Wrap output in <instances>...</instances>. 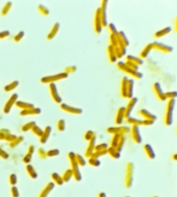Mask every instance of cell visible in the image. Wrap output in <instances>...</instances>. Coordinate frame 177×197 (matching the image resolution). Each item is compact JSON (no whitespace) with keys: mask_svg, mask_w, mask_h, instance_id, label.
<instances>
[{"mask_svg":"<svg viewBox=\"0 0 177 197\" xmlns=\"http://www.w3.org/2000/svg\"><path fill=\"white\" fill-rule=\"evenodd\" d=\"M108 1L103 0L101 3L100 7V14H101V20L103 27H106L107 26V7Z\"/></svg>","mask_w":177,"mask_h":197,"instance_id":"52a82bcc","label":"cell"},{"mask_svg":"<svg viewBox=\"0 0 177 197\" xmlns=\"http://www.w3.org/2000/svg\"><path fill=\"white\" fill-rule=\"evenodd\" d=\"M121 135H122V134H113L112 138L111 140V143H110V146L111 147H113V148H116Z\"/></svg>","mask_w":177,"mask_h":197,"instance_id":"83f0119b","label":"cell"},{"mask_svg":"<svg viewBox=\"0 0 177 197\" xmlns=\"http://www.w3.org/2000/svg\"><path fill=\"white\" fill-rule=\"evenodd\" d=\"M107 53L109 60L112 63H114L117 60L116 56L114 53V47L110 45L107 48Z\"/></svg>","mask_w":177,"mask_h":197,"instance_id":"603a6c76","label":"cell"},{"mask_svg":"<svg viewBox=\"0 0 177 197\" xmlns=\"http://www.w3.org/2000/svg\"><path fill=\"white\" fill-rule=\"evenodd\" d=\"M59 129L63 131L64 129V121L63 120H60L58 124Z\"/></svg>","mask_w":177,"mask_h":197,"instance_id":"f907efd6","label":"cell"},{"mask_svg":"<svg viewBox=\"0 0 177 197\" xmlns=\"http://www.w3.org/2000/svg\"><path fill=\"white\" fill-rule=\"evenodd\" d=\"M134 80L132 79H129L127 83V98H131L133 96V92H134Z\"/></svg>","mask_w":177,"mask_h":197,"instance_id":"cb8c5ba5","label":"cell"},{"mask_svg":"<svg viewBox=\"0 0 177 197\" xmlns=\"http://www.w3.org/2000/svg\"><path fill=\"white\" fill-rule=\"evenodd\" d=\"M75 159L79 166L84 167L85 166L86 161L80 154H75Z\"/></svg>","mask_w":177,"mask_h":197,"instance_id":"1f68e13d","label":"cell"},{"mask_svg":"<svg viewBox=\"0 0 177 197\" xmlns=\"http://www.w3.org/2000/svg\"><path fill=\"white\" fill-rule=\"evenodd\" d=\"M96 136L95 135L93 138L88 141V144L87 147L86 148L85 156L87 158H90L92 154L94 152L95 147L96 145Z\"/></svg>","mask_w":177,"mask_h":197,"instance_id":"4fadbf2b","label":"cell"},{"mask_svg":"<svg viewBox=\"0 0 177 197\" xmlns=\"http://www.w3.org/2000/svg\"><path fill=\"white\" fill-rule=\"evenodd\" d=\"M114 53H115V54H116L117 59L121 58L123 56L122 55V53L121 52L119 47L118 46L114 47Z\"/></svg>","mask_w":177,"mask_h":197,"instance_id":"ee69618b","label":"cell"},{"mask_svg":"<svg viewBox=\"0 0 177 197\" xmlns=\"http://www.w3.org/2000/svg\"><path fill=\"white\" fill-rule=\"evenodd\" d=\"M130 128L127 126L110 127L107 129V132L112 135L114 134L124 135L130 132Z\"/></svg>","mask_w":177,"mask_h":197,"instance_id":"9c48e42d","label":"cell"},{"mask_svg":"<svg viewBox=\"0 0 177 197\" xmlns=\"http://www.w3.org/2000/svg\"><path fill=\"white\" fill-rule=\"evenodd\" d=\"M12 6V3L11 2H8L6 4V6H4L2 11V15H6L9 12L11 7Z\"/></svg>","mask_w":177,"mask_h":197,"instance_id":"b9f144b4","label":"cell"},{"mask_svg":"<svg viewBox=\"0 0 177 197\" xmlns=\"http://www.w3.org/2000/svg\"><path fill=\"white\" fill-rule=\"evenodd\" d=\"M125 63V65L132 69L136 71H138V70L139 66L137 65H136V64H134V63H132L130 61H126Z\"/></svg>","mask_w":177,"mask_h":197,"instance_id":"7bdbcfd3","label":"cell"},{"mask_svg":"<svg viewBox=\"0 0 177 197\" xmlns=\"http://www.w3.org/2000/svg\"><path fill=\"white\" fill-rule=\"evenodd\" d=\"M127 123L130 124L131 125H137V126H142L143 120L135 118L134 117H129L126 119Z\"/></svg>","mask_w":177,"mask_h":197,"instance_id":"4316f807","label":"cell"},{"mask_svg":"<svg viewBox=\"0 0 177 197\" xmlns=\"http://www.w3.org/2000/svg\"><path fill=\"white\" fill-rule=\"evenodd\" d=\"M125 137L124 135H121L118 144L116 148V150L119 151V152H121V151H122V149L123 148V146L125 145Z\"/></svg>","mask_w":177,"mask_h":197,"instance_id":"f546056e","label":"cell"},{"mask_svg":"<svg viewBox=\"0 0 177 197\" xmlns=\"http://www.w3.org/2000/svg\"><path fill=\"white\" fill-rule=\"evenodd\" d=\"M69 158L72 168L71 170L73 172V177L76 181L79 182L82 180V175L80 171L79 165L77 163L75 159V154H74L72 152H70L69 154Z\"/></svg>","mask_w":177,"mask_h":197,"instance_id":"3957f363","label":"cell"},{"mask_svg":"<svg viewBox=\"0 0 177 197\" xmlns=\"http://www.w3.org/2000/svg\"><path fill=\"white\" fill-rule=\"evenodd\" d=\"M10 33L8 31H3L2 32L0 33V38L3 39L4 38L8 37L9 36Z\"/></svg>","mask_w":177,"mask_h":197,"instance_id":"681fc988","label":"cell"},{"mask_svg":"<svg viewBox=\"0 0 177 197\" xmlns=\"http://www.w3.org/2000/svg\"><path fill=\"white\" fill-rule=\"evenodd\" d=\"M94 27L95 32L96 34H100L102 30V24L100 14V8H98L95 11L94 19Z\"/></svg>","mask_w":177,"mask_h":197,"instance_id":"8992f818","label":"cell"},{"mask_svg":"<svg viewBox=\"0 0 177 197\" xmlns=\"http://www.w3.org/2000/svg\"><path fill=\"white\" fill-rule=\"evenodd\" d=\"M107 154H109L110 157L114 159H118L121 156L120 152H119L116 148H113L110 146L107 149Z\"/></svg>","mask_w":177,"mask_h":197,"instance_id":"ffe728a7","label":"cell"},{"mask_svg":"<svg viewBox=\"0 0 177 197\" xmlns=\"http://www.w3.org/2000/svg\"><path fill=\"white\" fill-rule=\"evenodd\" d=\"M76 69L77 68L76 66H69V67H68L67 68H65L64 73H66L68 74H70V73H72L75 72V71H76Z\"/></svg>","mask_w":177,"mask_h":197,"instance_id":"f6af8a7d","label":"cell"},{"mask_svg":"<svg viewBox=\"0 0 177 197\" xmlns=\"http://www.w3.org/2000/svg\"><path fill=\"white\" fill-rule=\"evenodd\" d=\"M12 194L13 197H18V192L17 191V189L15 188L12 189Z\"/></svg>","mask_w":177,"mask_h":197,"instance_id":"816d5d0a","label":"cell"},{"mask_svg":"<svg viewBox=\"0 0 177 197\" xmlns=\"http://www.w3.org/2000/svg\"><path fill=\"white\" fill-rule=\"evenodd\" d=\"M24 31H21L18 34H17L15 36V37H14V41L16 42H18L22 40V37H24Z\"/></svg>","mask_w":177,"mask_h":197,"instance_id":"7dc6e473","label":"cell"},{"mask_svg":"<svg viewBox=\"0 0 177 197\" xmlns=\"http://www.w3.org/2000/svg\"><path fill=\"white\" fill-rule=\"evenodd\" d=\"M95 135H96V134H95V133L93 131H92V130H88V131H87L85 133L84 138V139L86 141H89V140H91L93 138V137Z\"/></svg>","mask_w":177,"mask_h":197,"instance_id":"8d00e7d4","label":"cell"},{"mask_svg":"<svg viewBox=\"0 0 177 197\" xmlns=\"http://www.w3.org/2000/svg\"><path fill=\"white\" fill-rule=\"evenodd\" d=\"M49 89L51 93V95L53 99L56 102L60 103L62 101L61 97L59 95L58 92L57 91V89L56 85L54 83H51L49 85Z\"/></svg>","mask_w":177,"mask_h":197,"instance_id":"e0dca14e","label":"cell"},{"mask_svg":"<svg viewBox=\"0 0 177 197\" xmlns=\"http://www.w3.org/2000/svg\"><path fill=\"white\" fill-rule=\"evenodd\" d=\"M60 25L59 23H58V22L55 23L54 25L53 26V28H52L51 31L47 35V38L48 40H52L54 37H55V35L58 32L59 29L60 28Z\"/></svg>","mask_w":177,"mask_h":197,"instance_id":"484cf974","label":"cell"},{"mask_svg":"<svg viewBox=\"0 0 177 197\" xmlns=\"http://www.w3.org/2000/svg\"><path fill=\"white\" fill-rule=\"evenodd\" d=\"M153 49V43L148 44L140 53V54H139L140 58L141 59L146 58V57H147V56H148L150 52Z\"/></svg>","mask_w":177,"mask_h":197,"instance_id":"7402d4cb","label":"cell"},{"mask_svg":"<svg viewBox=\"0 0 177 197\" xmlns=\"http://www.w3.org/2000/svg\"><path fill=\"white\" fill-rule=\"evenodd\" d=\"M107 27L110 31L111 34L116 35L118 33V31L116 28V26L113 23H110V24L107 25Z\"/></svg>","mask_w":177,"mask_h":197,"instance_id":"ab89813d","label":"cell"},{"mask_svg":"<svg viewBox=\"0 0 177 197\" xmlns=\"http://www.w3.org/2000/svg\"><path fill=\"white\" fill-rule=\"evenodd\" d=\"M144 151L147 157L151 160H153L155 158L156 154L152 146L149 144H145L143 146Z\"/></svg>","mask_w":177,"mask_h":197,"instance_id":"2e32d148","label":"cell"},{"mask_svg":"<svg viewBox=\"0 0 177 197\" xmlns=\"http://www.w3.org/2000/svg\"><path fill=\"white\" fill-rule=\"evenodd\" d=\"M98 197H107V194L103 192H101L98 194Z\"/></svg>","mask_w":177,"mask_h":197,"instance_id":"f5cc1de1","label":"cell"},{"mask_svg":"<svg viewBox=\"0 0 177 197\" xmlns=\"http://www.w3.org/2000/svg\"><path fill=\"white\" fill-rule=\"evenodd\" d=\"M128 78L126 76L123 77L120 86V94L123 98H127V83L128 80Z\"/></svg>","mask_w":177,"mask_h":197,"instance_id":"ac0fdd59","label":"cell"},{"mask_svg":"<svg viewBox=\"0 0 177 197\" xmlns=\"http://www.w3.org/2000/svg\"><path fill=\"white\" fill-rule=\"evenodd\" d=\"M157 197V196H153V197Z\"/></svg>","mask_w":177,"mask_h":197,"instance_id":"9f6ffc18","label":"cell"},{"mask_svg":"<svg viewBox=\"0 0 177 197\" xmlns=\"http://www.w3.org/2000/svg\"><path fill=\"white\" fill-rule=\"evenodd\" d=\"M171 159L174 161H177V154H174L171 156Z\"/></svg>","mask_w":177,"mask_h":197,"instance_id":"db71d44e","label":"cell"},{"mask_svg":"<svg viewBox=\"0 0 177 197\" xmlns=\"http://www.w3.org/2000/svg\"><path fill=\"white\" fill-rule=\"evenodd\" d=\"M125 60L126 61L131 62L138 66L143 64V60L142 59L135 57V56H132V55H128L126 57Z\"/></svg>","mask_w":177,"mask_h":197,"instance_id":"d4e9b609","label":"cell"},{"mask_svg":"<svg viewBox=\"0 0 177 197\" xmlns=\"http://www.w3.org/2000/svg\"><path fill=\"white\" fill-rule=\"evenodd\" d=\"M118 35H119L120 38L123 43L124 45L127 48V46H129V41L128 40V38L126 36L125 33L123 31H118Z\"/></svg>","mask_w":177,"mask_h":197,"instance_id":"f1b7e54d","label":"cell"},{"mask_svg":"<svg viewBox=\"0 0 177 197\" xmlns=\"http://www.w3.org/2000/svg\"><path fill=\"white\" fill-rule=\"evenodd\" d=\"M153 89L156 97L161 101H164L167 99L164 96V93L159 82H156L153 84Z\"/></svg>","mask_w":177,"mask_h":197,"instance_id":"8fae6325","label":"cell"},{"mask_svg":"<svg viewBox=\"0 0 177 197\" xmlns=\"http://www.w3.org/2000/svg\"><path fill=\"white\" fill-rule=\"evenodd\" d=\"M61 108L63 110L66 111L70 114L80 115L83 113V110L82 109L71 107L70 105H68L66 103L62 104L61 105Z\"/></svg>","mask_w":177,"mask_h":197,"instance_id":"5bb4252c","label":"cell"},{"mask_svg":"<svg viewBox=\"0 0 177 197\" xmlns=\"http://www.w3.org/2000/svg\"><path fill=\"white\" fill-rule=\"evenodd\" d=\"M176 105L175 98L169 99L166 105L164 123L165 126H170L173 123V114Z\"/></svg>","mask_w":177,"mask_h":197,"instance_id":"6da1fadb","label":"cell"},{"mask_svg":"<svg viewBox=\"0 0 177 197\" xmlns=\"http://www.w3.org/2000/svg\"><path fill=\"white\" fill-rule=\"evenodd\" d=\"M38 10L40 13H42L43 15H48L49 13V10L43 6H38Z\"/></svg>","mask_w":177,"mask_h":197,"instance_id":"bcb514c9","label":"cell"},{"mask_svg":"<svg viewBox=\"0 0 177 197\" xmlns=\"http://www.w3.org/2000/svg\"><path fill=\"white\" fill-rule=\"evenodd\" d=\"M72 176H73V172H72V170L71 169H68L64 173L63 177L62 178L63 182H68Z\"/></svg>","mask_w":177,"mask_h":197,"instance_id":"d6a6232c","label":"cell"},{"mask_svg":"<svg viewBox=\"0 0 177 197\" xmlns=\"http://www.w3.org/2000/svg\"><path fill=\"white\" fill-rule=\"evenodd\" d=\"M139 114L141 117L144 118V119H148L155 121L157 119V117L155 115L152 114L151 112L148 111L145 109H142L139 111Z\"/></svg>","mask_w":177,"mask_h":197,"instance_id":"d6986e66","label":"cell"},{"mask_svg":"<svg viewBox=\"0 0 177 197\" xmlns=\"http://www.w3.org/2000/svg\"><path fill=\"white\" fill-rule=\"evenodd\" d=\"M88 162L89 165L94 167H98L101 165V161L98 160V159L94 158L93 157L89 158Z\"/></svg>","mask_w":177,"mask_h":197,"instance_id":"4dcf8cb0","label":"cell"},{"mask_svg":"<svg viewBox=\"0 0 177 197\" xmlns=\"http://www.w3.org/2000/svg\"><path fill=\"white\" fill-rule=\"evenodd\" d=\"M117 34H116V35H114V34H111V35H110V45L113 46V47H116V46H118Z\"/></svg>","mask_w":177,"mask_h":197,"instance_id":"d590c367","label":"cell"},{"mask_svg":"<svg viewBox=\"0 0 177 197\" xmlns=\"http://www.w3.org/2000/svg\"><path fill=\"white\" fill-rule=\"evenodd\" d=\"M153 46L154 49L157 50L159 51L164 53H170L173 51V48L164 43L154 42H153Z\"/></svg>","mask_w":177,"mask_h":197,"instance_id":"7c38bea8","label":"cell"},{"mask_svg":"<svg viewBox=\"0 0 177 197\" xmlns=\"http://www.w3.org/2000/svg\"><path fill=\"white\" fill-rule=\"evenodd\" d=\"M125 197H129V196H125Z\"/></svg>","mask_w":177,"mask_h":197,"instance_id":"11a10c76","label":"cell"},{"mask_svg":"<svg viewBox=\"0 0 177 197\" xmlns=\"http://www.w3.org/2000/svg\"><path fill=\"white\" fill-rule=\"evenodd\" d=\"M138 98L135 97H132L130 98L127 105L125 107V118L127 119L128 117H130L131 112L134 108L135 105L137 103Z\"/></svg>","mask_w":177,"mask_h":197,"instance_id":"30bf717a","label":"cell"},{"mask_svg":"<svg viewBox=\"0 0 177 197\" xmlns=\"http://www.w3.org/2000/svg\"><path fill=\"white\" fill-rule=\"evenodd\" d=\"M131 139L135 143L140 144L142 142V138L141 136L139 126L132 125L130 131Z\"/></svg>","mask_w":177,"mask_h":197,"instance_id":"ba28073f","label":"cell"},{"mask_svg":"<svg viewBox=\"0 0 177 197\" xmlns=\"http://www.w3.org/2000/svg\"><path fill=\"white\" fill-rule=\"evenodd\" d=\"M108 145L105 143H102L99 145H96L95 147L94 151H103L107 150L108 148Z\"/></svg>","mask_w":177,"mask_h":197,"instance_id":"836d02e7","label":"cell"},{"mask_svg":"<svg viewBox=\"0 0 177 197\" xmlns=\"http://www.w3.org/2000/svg\"><path fill=\"white\" fill-rule=\"evenodd\" d=\"M116 67L118 68L119 70L128 74L130 76H131V77H133L136 79H141L143 76V75L141 73L138 71H134L129 68L125 65V63L123 61H119L117 62Z\"/></svg>","mask_w":177,"mask_h":197,"instance_id":"277c9868","label":"cell"},{"mask_svg":"<svg viewBox=\"0 0 177 197\" xmlns=\"http://www.w3.org/2000/svg\"><path fill=\"white\" fill-rule=\"evenodd\" d=\"M171 31V28L170 27H167L165 28H163L161 30L157 31L155 34H154V37L156 38H159L161 37H163L165 35L169 34Z\"/></svg>","mask_w":177,"mask_h":197,"instance_id":"44dd1931","label":"cell"},{"mask_svg":"<svg viewBox=\"0 0 177 197\" xmlns=\"http://www.w3.org/2000/svg\"><path fill=\"white\" fill-rule=\"evenodd\" d=\"M18 81H14L11 83L6 85V87L4 88L6 91H11V90L15 89L17 86L18 85Z\"/></svg>","mask_w":177,"mask_h":197,"instance_id":"f35d334b","label":"cell"},{"mask_svg":"<svg viewBox=\"0 0 177 197\" xmlns=\"http://www.w3.org/2000/svg\"><path fill=\"white\" fill-rule=\"evenodd\" d=\"M155 121L152 120H148V119H144L142 122V126H152L154 124Z\"/></svg>","mask_w":177,"mask_h":197,"instance_id":"c3c4849f","label":"cell"},{"mask_svg":"<svg viewBox=\"0 0 177 197\" xmlns=\"http://www.w3.org/2000/svg\"><path fill=\"white\" fill-rule=\"evenodd\" d=\"M68 77V74L66 73H62L52 76L43 77L41 79V82L43 83H53L54 82L67 78Z\"/></svg>","mask_w":177,"mask_h":197,"instance_id":"5b68a950","label":"cell"},{"mask_svg":"<svg viewBox=\"0 0 177 197\" xmlns=\"http://www.w3.org/2000/svg\"><path fill=\"white\" fill-rule=\"evenodd\" d=\"M125 107H120L116 112L115 118L116 124L117 125H121L125 118Z\"/></svg>","mask_w":177,"mask_h":197,"instance_id":"9a60e30c","label":"cell"},{"mask_svg":"<svg viewBox=\"0 0 177 197\" xmlns=\"http://www.w3.org/2000/svg\"><path fill=\"white\" fill-rule=\"evenodd\" d=\"M164 96H165L166 99H172V98H175L177 96V92L176 91H171V92H167L164 93Z\"/></svg>","mask_w":177,"mask_h":197,"instance_id":"60d3db41","label":"cell"},{"mask_svg":"<svg viewBox=\"0 0 177 197\" xmlns=\"http://www.w3.org/2000/svg\"><path fill=\"white\" fill-rule=\"evenodd\" d=\"M54 187V184H49L47 186V187L43 191L42 194L40 195V197H46L47 195L49 194V192L52 190L53 188Z\"/></svg>","mask_w":177,"mask_h":197,"instance_id":"74e56055","label":"cell"},{"mask_svg":"<svg viewBox=\"0 0 177 197\" xmlns=\"http://www.w3.org/2000/svg\"><path fill=\"white\" fill-rule=\"evenodd\" d=\"M107 154V150H103V151H94L93 154H92L91 157L94 158H97L98 159L99 158L104 156L105 155Z\"/></svg>","mask_w":177,"mask_h":197,"instance_id":"e575fe53","label":"cell"},{"mask_svg":"<svg viewBox=\"0 0 177 197\" xmlns=\"http://www.w3.org/2000/svg\"><path fill=\"white\" fill-rule=\"evenodd\" d=\"M134 169V165L132 162H129L127 163L125 167V188L127 189L131 188L133 184Z\"/></svg>","mask_w":177,"mask_h":197,"instance_id":"7a4b0ae2","label":"cell"}]
</instances>
